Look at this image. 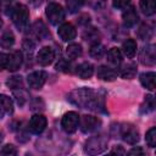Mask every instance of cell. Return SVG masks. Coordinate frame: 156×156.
Here are the masks:
<instances>
[{"mask_svg": "<svg viewBox=\"0 0 156 156\" xmlns=\"http://www.w3.org/2000/svg\"><path fill=\"white\" fill-rule=\"evenodd\" d=\"M122 18H123V23L126 26L132 27V26H134L138 22L139 16H138L135 9L133 6H130V7H126V10L122 13Z\"/></svg>", "mask_w": 156, "mask_h": 156, "instance_id": "cell-15", "label": "cell"}, {"mask_svg": "<svg viewBox=\"0 0 156 156\" xmlns=\"http://www.w3.org/2000/svg\"><path fill=\"white\" fill-rule=\"evenodd\" d=\"M46 17L49 18L51 24H60L63 22L65 20V11L62 9L61 5L56 4V2H50L46 6Z\"/></svg>", "mask_w": 156, "mask_h": 156, "instance_id": "cell-3", "label": "cell"}, {"mask_svg": "<svg viewBox=\"0 0 156 156\" xmlns=\"http://www.w3.org/2000/svg\"><path fill=\"white\" fill-rule=\"evenodd\" d=\"M46 78H48V74L45 71H35V72H32L28 74L27 77V82L29 84V87L32 89H41L43 85L45 84L46 82Z\"/></svg>", "mask_w": 156, "mask_h": 156, "instance_id": "cell-7", "label": "cell"}, {"mask_svg": "<svg viewBox=\"0 0 156 156\" xmlns=\"http://www.w3.org/2000/svg\"><path fill=\"white\" fill-rule=\"evenodd\" d=\"M61 126L65 132L74 133L79 126V115L74 111H69V112L65 113L61 119Z\"/></svg>", "mask_w": 156, "mask_h": 156, "instance_id": "cell-4", "label": "cell"}, {"mask_svg": "<svg viewBox=\"0 0 156 156\" xmlns=\"http://www.w3.org/2000/svg\"><path fill=\"white\" fill-rule=\"evenodd\" d=\"M13 94H15L16 100H17V102H18L20 105H23V104L27 101V94L22 90V88H21V89H18V90H15V91H13Z\"/></svg>", "mask_w": 156, "mask_h": 156, "instance_id": "cell-32", "label": "cell"}, {"mask_svg": "<svg viewBox=\"0 0 156 156\" xmlns=\"http://www.w3.org/2000/svg\"><path fill=\"white\" fill-rule=\"evenodd\" d=\"M110 154H111V155H113V154H121V155H124V154H126V151L122 149V146H119V145H118V146H116L113 150H111V151H110Z\"/></svg>", "mask_w": 156, "mask_h": 156, "instance_id": "cell-37", "label": "cell"}, {"mask_svg": "<svg viewBox=\"0 0 156 156\" xmlns=\"http://www.w3.org/2000/svg\"><path fill=\"white\" fill-rule=\"evenodd\" d=\"M7 61H9V55L5 52H0V72L7 67Z\"/></svg>", "mask_w": 156, "mask_h": 156, "instance_id": "cell-35", "label": "cell"}, {"mask_svg": "<svg viewBox=\"0 0 156 156\" xmlns=\"http://www.w3.org/2000/svg\"><path fill=\"white\" fill-rule=\"evenodd\" d=\"M83 50H82V46L79 44H69L67 48H66V55L68 56L69 60H74V58H78L80 55H82Z\"/></svg>", "mask_w": 156, "mask_h": 156, "instance_id": "cell-23", "label": "cell"}, {"mask_svg": "<svg viewBox=\"0 0 156 156\" xmlns=\"http://www.w3.org/2000/svg\"><path fill=\"white\" fill-rule=\"evenodd\" d=\"M106 57H107L106 60H107L108 65H111L113 68H117V67L121 65V62H122V52H121V50L117 49V48L110 49Z\"/></svg>", "mask_w": 156, "mask_h": 156, "instance_id": "cell-16", "label": "cell"}, {"mask_svg": "<svg viewBox=\"0 0 156 156\" xmlns=\"http://www.w3.org/2000/svg\"><path fill=\"white\" fill-rule=\"evenodd\" d=\"M55 68H56L57 71H60V72H63V73H69V72L72 71V65H71V62H69L68 60L61 58V60H60V61L56 63Z\"/></svg>", "mask_w": 156, "mask_h": 156, "instance_id": "cell-29", "label": "cell"}, {"mask_svg": "<svg viewBox=\"0 0 156 156\" xmlns=\"http://www.w3.org/2000/svg\"><path fill=\"white\" fill-rule=\"evenodd\" d=\"M155 108V101H154V96L152 95H147L145 98L144 104L141 105V112L144 113H149L151 111H154Z\"/></svg>", "mask_w": 156, "mask_h": 156, "instance_id": "cell-28", "label": "cell"}, {"mask_svg": "<svg viewBox=\"0 0 156 156\" xmlns=\"http://www.w3.org/2000/svg\"><path fill=\"white\" fill-rule=\"evenodd\" d=\"M46 123H48V121H46L45 116L37 113V115L32 116V118L29 121V124H28V129L33 134H40L45 129Z\"/></svg>", "mask_w": 156, "mask_h": 156, "instance_id": "cell-9", "label": "cell"}, {"mask_svg": "<svg viewBox=\"0 0 156 156\" xmlns=\"http://www.w3.org/2000/svg\"><path fill=\"white\" fill-rule=\"evenodd\" d=\"M135 74H136V65L135 63H127L121 71V76L123 79H132L135 77Z\"/></svg>", "mask_w": 156, "mask_h": 156, "instance_id": "cell-24", "label": "cell"}, {"mask_svg": "<svg viewBox=\"0 0 156 156\" xmlns=\"http://www.w3.org/2000/svg\"><path fill=\"white\" fill-rule=\"evenodd\" d=\"M139 6H140L141 12L144 15H146V16H151L156 11V2H155V0H140Z\"/></svg>", "mask_w": 156, "mask_h": 156, "instance_id": "cell-20", "label": "cell"}, {"mask_svg": "<svg viewBox=\"0 0 156 156\" xmlns=\"http://www.w3.org/2000/svg\"><path fill=\"white\" fill-rule=\"evenodd\" d=\"M89 54L91 57L94 58H100L102 57V55L105 54V46L99 44V43H95L90 46V50H89Z\"/></svg>", "mask_w": 156, "mask_h": 156, "instance_id": "cell-26", "label": "cell"}, {"mask_svg": "<svg viewBox=\"0 0 156 156\" xmlns=\"http://www.w3.org/2000/svg\"><path fill=\"white\" fill-rule=\"evenodd\" d=\"M122 50H123V54L128 57V58H132L134 57L135 52H136V43L135 40L133 39H127L123 45H122Z\"/></svg>", "mask_w": 156, "mask_h": 156, "instance_id": "cell-21", "label": "cell"}, {"mask_svg": "<svg viewBox=\"0 0 156 156\" xmlns=\"http://www.w3.org/2000/svg\"><path fill=\"white\" fill-rule=\"evenodd\" d=\"M1 139H2V136H1V133H0V141H1Z\"/></svg>", "mask_w": 156, "mask_h": 156, "instance_id": "cell-40", "label": "cell"}, {"mask_svg": "<svg viewBox=\"0 0 156 156\" xmlns=\"http://www.w3.org/2000/svg\"><path fill=\"white\" fill-rule=\"evenodd\" d=\"M33 33L37 35L39 39H46L49 37V32L46 29V26L41 21H37L33 24Z\"/></svg>", "mask_w": 156, "mask_h": 156, "instance_id": "cell-22", "label": "cell"}, {"mask_svg": "<svg viewBox=\"0 0 156 156\" xmlns=\"http://www.w3.org/2000/svg\"><path fill=\"white\" fill-rule=\"evenodd\" d=\"M68 100L82 108L98 111L102 107V101L99 94L89 88H79L72 90L68 95Z\"/></svg>", "mask_w": 156, "mask_h": 156, "instance_id": "cell-1", "label": "cell"}, {"mask_svg": "<svg viewBox=\"0 0 156 156\" xmlns=\"http://www.w3.org/2000/svg\"><path fill=\"white\" fill-rule=\"evenodd\" d=\"M1 26H2V21L0 20V28H1Z\"/></svg>", "mask_w": 156, "mask_h": 156, "instance_id": "cell-39", "label": "cell"}, {"mask_svg": "<svg viewBox=\"0 0 156 156\" xmlns=\"http://www.w3.org/2000/svg\"><path fill=\"white\" fill-rule=\"evenodd\" d=\"M140 61L143 65L154 66L156 61V49L155 45H146L140 52Z\"/></svg>", "mask_w": 156, "mask_h": 156, "instance_id": "cell-10", "label": "cell"}, {"mask_svg": "<svg viewBox=\"0 0 156 156\" xmlns=\"http://www.w3.org/2000/svg\"><path fill=\"white\" fill-rule=\"evenodd\" d=\"M121 136L124 141H127L128 144H132V145L136 144L139 141V132L130 123H124L121 127Z\"/></svg>", "mask_w": 156, "mask_h": 156, "instance_id": "cell-6", "label": "cell"}, {"mask_svg": "<svg viewBox=\"0 0 156 156\" xmlns=\"http://www.w3.org/2000/svg\"><path fill=\"white\" fill-rule=\"evenodd\" d=\"M106 139L101 135H96V136H93L90 138L87 144H85V151L88 154H91V155H96V154H100L105 149H106Z\"/></svg>", "mask_w": 156, "mask_h": 156, "instance_id": "cell-5", "label": "cell"}, {"mask_svg": "<svg viewBox=\"0 0 156 156\" xmlns=\"http://www.w3.org/2000/svg\"><path fill=\"white\" fill-rule=\"evenodd\" d=\"M95 2H98V4H96V7H100V6L104 5L105 0H91V4H93V5H95Z\"/></svg>", "mask_w": 156, "mask_h": 156, "instance_id": "cell-38", "label": "cell"}, {"mask_svg": "<svg viewBox=\"0 0 156 156\" xmlns=\"http://www.w3.org/2000/svg\"><path fill=\"white\" fill-rule=\"evenodd\" d=\"M79 124H80V129L83 133H91L100 127L101 121L98 117L85 115L82 118H79Z\"/></svg>", "mask_w": 156, "mask_h": 156, "instance_id": "cell-8", "label": "cell"}, {"mask_svg": "<svg viewBox=\"0 0 156 156\" xmlns=\"http://www.w3.org/2000/svg\"><path fill=\"white\" fill-rule=\"evenodd\" d=\"M6 1H10V0H6Z\"/></svg>", "mask_w": 156, "mask_h": 156, "instance_id": "cell-41", "label": "cell"}, {"mask_svg": "<svg viewBox=\"0 0 156 156\" xmlns=\"http://www.w3.org/2000/svg\"><path fill=\"white\" fill-rule=\"evenodd\" d=\"M112 4L116 9H126L130 4V0H112Z\"/></svg>", "mask_w": 156, "mask_h": 156, "instance_id": "cell-34", "label": "cell"}, {"mask_svg": "<svg viewBox=\"0 0 156 156\" xmlns=\"http://www.w3.org/2000/svg\"><path fill=\"white\" fill-rule=\"evenodd\" d=\"M98 77L102 80H107V82H112L117 78V72L111 68V67H107V66H100L98 68Z\"/></svg>", "mask_w": 156, "mask_h": 156, "instance_id": "cell-17", "label": "cell"}, {"mask_svg": "<svg viewBox=\"0 0 156 156\" xmlns=\"http://www.w3.org/2000/svg\"><path fill=\"white\" fill-rule=\"evenodd\" d=\"M57 33L60 35V38L65 41H68V40H72L76 38L77 35V32H76V28L73 27V24L71 23H63L58 27L57 29Z\"/></svg>", "mask_w": 156, "mask_h": 156, "instance_id": "cell-12", "label": "cell"}, {"mask_svg": "<svg viewBox=\"0 0 156 156\" xmlns=\"http://www.w3.org/2000/svg\"><path fill=\"white\" fill-rule=\"evenodd\" d=\"M23 57H22V52L21 51H13L12 54L9 55V61H7V69L11 72L17 71L21 65H22Z\"/></svg>", "mask_w": 156, "mask_h": 156, "instance_id": "cell-14", "label": "cell"}, {"mask_svg": "<svg viewBox=\"0 0 156 156\" xmlns=\"http://www.w3.org/2000/svg\"><path fill=\"white\" fill-rule=\"evenodd\" d=\"M155 77H156L155 72H145V73L140 74V83L146 89L154 90L155 89Z\"/></svg>", "mask_w": 156, "mask_h": 156, "instance_id": "cell-19", "label": "cell"}, {"mask_svg": "<svg viewBox=\"0 0 156 156\" xmlns=\"http://www.w3.org/2000/svg\"><path fill=\"white\" fill-rule=\"evenodd\" d=\"M12 112H13L12 100L5 94H0V118H4L5 116L11 115Z\"/></svg>", "mask_w": 156, "mask_h": 156, "instance_id": "cell-13", "label": "cell"}, {"mask_svg": "<svg viewBox=\"0 0 156 156\" xmlns=\"http://www.w3.org/2000/svg\"><path fill=\"white\" fill-rule=\"evenodd\" d=\"M83 4H84V0H66L67 9L71 13H74V12L79 11V9L82 7Z\"/></svg>", "mask_w": 156, "mask_h": 156, "instance_id": "cell-30", "label": "cell"}, {"mask_svg": "<svg viewBox=\"0 0 156 156\" xmlns=\"http://www.w3.org/2000/svg\"><path fill=\"white\" fill-rule=\"evenodd\" d=\"M6 84H7V87L9 88H11V89H21V88H23V80H22V77L21 76H13V77H11L10 79H7V82H6Z\"/></svg>", "mask_w": 156, "mask_h": 156, "instance_id": "cell-27", "label": "cell"}, {"mask_svg": "<svg viewBox=\"0 0 156 156\" xmlns=\"http://www.w3.org/2000/svg\"><path fill=\"white\" fill-rule=\"evenodd\" d=\"M0 154H1V155H16V154H17V150H16V147H15L13 145L7 144V145H5V146L1 149Z\"/></svg>", "mask_w": 156, "mask_h": 156, "instance_id": "cell-33", "label": "cell"}, {"mask_svg": "<svg viewBox=\"0 0 156 156\" xmlns=\"http://www.w3.org/2000/svg\"><path fill=\"white\" fill-rule=\"evenodd\" d=\"M13 43H15V35H13L12 32L6 30L5 33H2V35H1V38H0V45H1L2 48L7 49V48L12 46Z\"/></svg>", "mask_w": 156, "mask_h": 156, "instance_id": "cell-25", "label": "cell"}, {"mask_svg": "<svg viewBox=\"0 0 156 156\" xmlns=\"http://www.w3.org/2000/svg\"><path fill=\"white\" fill-rule=\"evenodd\" d=\"M128 154L129 155H144V150L140 147V146H136V147H133L132 150H129L128 151Z\"/></svg>", "mask_w": 156, "mask_h": 156, "instance_id": "cell-36", "label": "cell"}, {"mask_svg": "<svg viewBox=\"0 0 156 156\" xmlns=\"http://www.w3.org/2000/svg\"><path fill=\"white\" fill-rule=\"evenodd\" d=\"M10 17L18 30H24L27 28L28 20H29V12L24 5L22 4L15 5L10 11Z\"/></svg>", "mask_w": 156, "mask_h": 156, "instance_id": "cell-2", "label": "cell"}, {"mask_svg": "<svg viewBox=\"0 0 156 156\" xmlns=\"http://www.w3.org/2000/svg\"><path fill=\"white\" fill-rule=\"evenodd\" d=\"M55 58V51L50 46H44L41 48L38 54H37V61L41 66H49Z\"/></svg>", "mask_w": 156, "mask_h": 156, "instance_id": "cell-11", "label": "cell"}, {"mask_svg": "<svg viewBox=\"0 0 156 156\" xmlns=\"http://www.w3.org/2000/svg\"><path fill=\"white\" fill-rule=\"evenodd\" d=\"M94 73V67L89 62H83L77 67V74L82 79H89Z\"/></svg>", "mask_w": 156, "mask_h": 156, "instance_id": "cell-18", "label": "cell"}, {"mask_svg": "<svg viewBox=\"0 0 156 156\" xmlns=\"http://www.w3.org/2000/svg\"><path fill=\"white\" fill-rule=\"evenodd\" d=\"M145 139H146V143H147V145H149L150 147H155V146H156V128H155V127L150 128V129L146 132Z\"/></svg>", "mask_w": 156, "mask_h": 156, "instance_id": "cell-31", "label": "cell"}]
</instances>
